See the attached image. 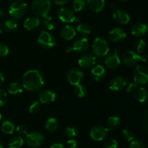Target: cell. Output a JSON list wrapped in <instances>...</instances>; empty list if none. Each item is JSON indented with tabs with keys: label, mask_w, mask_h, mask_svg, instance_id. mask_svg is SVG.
<instances>
[{
	"label": "cell",
	"mask_w": 148,
	"mask_h": 148,
	"mask_svg": "<svg viewBox=\"0 0 148 148\" xmlns=\"http://www.w3.org/2000/svg\"><path fill=\"white\" fill-rule=\"evenodd\" d=\"M84 77V73L80 69L77 68H71L66 73V79L68 82L72 86L80 84Z\"/></svg>",
	"instance_id": "30bf717a"
},
{
	"label": "cell",
	"mask_w": 148,
	"mask_h": 148,
	"mask_svg": "<svg viewBox=\"0 0 148 148\" xmlns=\"http://www.w3.org/2000/svg\"><path fill=\"white\" fill-rule=\"evenodd\" d=\"M106 71L105 68L101 65H97L92 68L91 71V77L95 81H101L105 78Z\"/></svg>",
	"instance_id": "ffe728a7"
},
{
	"label": "cell",
	"mask_w": 148,
	"mask_h": 148,
	"mask_svg": "<svg viewBox=\"0 0 148 148\" xmlns=\"http://www.w3.org/2000/svg\"><path fill=\"white\" fill-rule=\"evenodd\" d=\"M3 29H4V28H3V25H2V23H1V21H0V34H1V33H2Z\"/></svg>",
	"instance_id": "816d5d0a"
},
{
	"label": "cell",
	"mask_w": 148,
	"mask_h": 148,
	"mask_svg": "<svg viewBox=\"0 0 148 148\" xmlns=\"http://www.w3.org/2000/svg\"><path fill=\"white\" fill-rule=\"evenodd\" d=\"M121 120L118 116H111L108 118L107 125H108V129L114 130L116 129L120 125Z\"/></svg>",
	"instance_id": "4dcf8cb0"
},
{
	"label": "cell",
	"mask_w": 148,
	"mask_h": 148,
	"mask_svg": "<svg viewBox=\"0 0 148 148\" xmlns=\"http://www.w3.org/2000/svg\"><path fill=\"white\" fill-rule=\"evenodd\" d=\"M147 30H148V25H147Z\"/></svg>",
	"instance_id": "680465c9"
},
{
	"label": "cell",
	"mask_w": 148,
	"mask_h": 148,
	"mask_svg": "<svg viewBox=\"0 0 148 148\" xmlns=\"http://www.w3.org/2000/svg\"><path fill=\"white\" fill-rule=\"evenodd\" d=\"M71 51H72V47H70V46H69V47L66 48V52H68V53H69V52H70Z\"/></svg>",
	"instance_id": "db71d44e"
},
{
	"label": "cell",
	"mask_w": 148,
	"mask_h": 148,
	"mask_svg": "<svg viewBox=\"0 0 148 148\" xmlns=\"http://www.w3.org/2000/svg\"><path fill=\"white\" fill-rule=\"evenodd\" d=\"M38 42L39 44L46 49H51L56 44V40L53 35L45 30H40V33L38 38Z\"/></svg>",
	"instance_id": "9c48e42d"
},
{
	"label": "cell",
	"mask_w": 148,
	"mask_h": 148,
	"mask_svg": "<svg viewBox=\"0 0 148 148\" xmlns=\"http://www.w3.org/2000/svg\"><path fill=\"white\" fill-rule=\"evenodd\" d=\"M137 84H136L135 82L134 83H130L128 86H127V92H132L133 91H135L136 89H137Z\"/></svg>",
	"instance_id": "f6af8a7d"
},
{
	"label": "cell",
	"mask_w": 148,
	"mask_h": 148,
	"mask_svg": "<svg viewBox=\"0 0 148 148\" xmlns=\"http://www.w3.org/2000/svg\"><path fill=\"white\" fill-rule=\"evenodd\" d=\"M9 48L5 44L0 42V57H5L8 55Z\"/></svg>",
	"instance_id": "7bdbcfd3"
},
{
	"label": "cell",
	"mask_w": 148,
	"mask_h": 148,
	"mask_svg": "<svg viewBox=\"0 0 148 148\" xmlns=\"http://www.w3.org/2000/svg\"><path fill=\"white\" fill-rule=\"evenodd\" d=\"M111 9L114 10V9H116V4L115 3H111Z\"/></svg>",
	"instance_id": "f5cc1de1"
},
{
	"label": "cell",
	"mask_w": 148,
	"mask_h": 148,
	"mask_svg": "<svg viewBox=\"0 0 148 148\" xmlns=\"http://www.w3.org/2000/svg\"><path fill=\"white\" fill-rule=\"evenodd\" d=\"M147 91H148V86H147Z\"/></svg>",
	"instance_id": "91938a15"
},
{
	"label": "cell",
	"mask_w": 148,
	"mask_h": 148,
	"mask_svg": "<svg viewBox=\"0 0 148 148\" xmlns=\"http://www.w3.org/2000/svg\"><path fill=\"white\" fill-rule=\"evenodd\" d=\"M40 19L37 17H29L25 20L23 27L27 30H33L40 26Z\"/></svg>",
	"instance_id": "603a6c76"
},
{
	"label": "cell",
	"mask_w": 148,
	"mask_h": 148,
	"mask_svg": "<svg viewBox=\"0 0 148 148\" xmlns=\"http://www.w3.org/2000/svg\"><path fill=\"white\" fill-rule=\"evenodd\" d=\"M143 126L145 130L148 132V110L144 115L143 118Z\"/></svg>",
	"instance_id": "ee69618b"
},
{
	"label": "cell",
	"mask_w": 148,
	"mask_h": 148,
	"mask_svg": "<svg viewBox=\"0 0 148 148\" xmlns=\"http://www.w3.org/2000/svg\"><path fill=\"white\" fill-rule=\"evenodd\" d=\"M50 148H64V145L60 142H55L51 145Z\"/></svg>",
	"instance_id": "7dc6e473"
},
{
	"label": "cell",
	"mask_w": 148,
	"mask_h": 148,
	"mask_svg": "<svg viewBox=\"0 0 148 148\" xmlns=\"http://www.w3.org/2000/svg\"><path fill=\"white\" fill-rule=\"evenodd\" d=\"M65 133L69 138H74L77 135V129L73 126H68L65 129Z\"/></svg>",
	"instance_id": "d590c367"
},
{
	"label": "cell",
	"mask_w": 148,
	"mask_h": 148,
	"mask_svg": "<svg viewBox=\"0 0 148 148\" xmlns=\"http://www.w3.org/2000/svg\"><path fill=\"white\" fill-rule=\"evenodd\" d=\"M86 3L85 0H74L72 7L75 12H81L85 8Z\"/></svg>",
	"instance_id": "d6a6232c"
},
{
	"label": "cell",
	"mask_w": 148,
	"mask_h": 148,
	"mask_svg": "<svg viewBox=\"0 0 148 148\" xmlns=\"http://www.w3.org/2000/svg\"><path fill=\"white\" fill-rule=\"evenodd\" d=\"M42 23H43V26H44L45 28L47 29L48 30H52L54 28V21H53V18L50 16L47 15L46 17H43Z\"/></svg>",
	"instance_id": "1f68e13d"
},
{
	"label": "cell",
	"mask_w": 148,
	"mask_h": 148,
	"mask_svg": "<svg viewBox=\"0 0 148 148\" xmlns=\"http://www.w3.org/2000/svg\"><path fill=\"white\" fill-rule=\"evenodd\" d=\"M1 131L7 135L12 134L15 130V126L14 123L10 120H5L2 122L1 126Z\"/></svg>",
	"instance_id": "d4e9b609"
},
{
	"label": "cell",
	"mask_w": 148,
	"mask_h": 148,
	"mask_svg": "<svg viewBox=\"0 0 148 148\" xmlns=\"http://www.w3.org/2000/svg\"><path fill=\"white\" fill-rule=\"evenodd\" d=\"M4 82V76L2 73L0 72V86L2 85Z\"/></svg>",
	"instance_id": "681fc988"
},
{
	"label": "cell",
	"mask_w": 148,
	"mask_h": 148,
	"mask_svg": "<svg viewBox=\"0 0 148 148\" xmlns=\"http://www.w3.org/2000/svg\"><path fill=\"white\" fill-rule=\"evenodd\" d=\"M119 144L118 142L115 139H109L107 141L104 145L103 148H118Z\"/></svg>",
	"instance_id": "b9f144b4"
},
{
	"label": "cell",
	"mask_w": 148,
	"mask_h": 148,
	"mask_svg": "<svg viewBox=\"0 0 148 148\" xmlns=\"http://www.w3.org/2000/svg\"><path fill=\"white\" fill-rule=\"evenodd\" d=\"M39 102L42 104H49L56 100V94L51 89L42 90L38 94Z\"/></svg>",
	"instance_id": "e0dca14e"
},
{
	"label": "cell",
	"mask_w": 148,
	"mask_h": 148,
	"mask_svg": "<svg viewBox=\"0 0 148 148\" xmlns=\"http://www.w3.org/2000/svg\"><path fill=\"white\" fill-rule=\"evenodd\" d=\"M147 32V26L143 23H137L132 26L131 33L135 37H142Z\"/></svg>",
	"instance_id": "44dd1931"
},
{
	"label": "cell",
	"mask_w": 148,
	"mask_h": 148,
	"mask_svg": "<svg viewBox=\"0 0 148 148\" xmlns=\"http://www.w3.org/2000/svg\"><path fill=\"white\" fill-rule=\"evenodd\" d=\"M134 81L137 84H145L148 82V67L139 65L134 71Z\"/></svg>",
	"instance_id": "52a82bcc"
},
{
	"label": "cell",
	"mask_w": 148,
	"mask_h": 148,
	"mask_svg": "<svg viewBox=\"0 0 148 148\" xmlns=\"http://www.w3.org/2000/svg\"><path fill=\"white\" fill-rule=\"evenodd\" d=\"M134 97L140 102H145L148 98V91L144 87H139L134 91Z\"/></svg>",
	"instance_id": "cb8c5ba5"
},
{
	"label": "cell",
	"mask_w": 148,
	"mask_h": 148,
	"mask_svg": "<svg viewBox=\"0 0 148 148\" xmlns=\"http://www.w3.org/2000/svg\"><path fill=\"white\" fill-rule=\"evenodd\" d=\"M3 28L7 32H12L17 28V23L14 19H8L4 22Z\"/></svg>",
	"instance_id": "f546056e"
},
{
	"label": "cell",
	"mask_w": 148,
	"mask_h": 148,
	"mask_svg": "<svg viewBox=\"0 0 148 148\" xmlns=\"http://www.w3.org/2000/svg\"><path fill=\"white\" fill-rule=\"evenodd\" d=\"M27 10V4L25 1L17 0L14 1L10 4L9 14L14 20L20 19L25 15Z\"/></svg>",
	"instance_id": "277c9868"
},
{
	"label": "cell",
	"mask_w": 148,
	"mask_h": 148,
	"mask_svg": "<svg viewBox=\"0 0 148 148\" xmlns=\"http://www.w3.org/2000/svg\"><path fill=\"white\" fill-rule=\"evenodd\" d=\"M96 63V57L92 54H85L78 60V65L82 68H93Z\"/></svg>",
	"instance_id": "4fadbf2b"
},
{
	"label": "cell",
	"mask_w": 148,
	"mask_h": 148,
	"mask_svg": "<svg viewBox=\"0 0 148 148\" xmlns=\"http://www.w3.org/2000/svg\"><path fill=\"white\" fill-rule=\"evenodd\" d=\"M0 148H4V144L1 140H0Z\"/></svg>",
	"instance_id": "11a10c76"
},
{
	"label": "cell",
	"mask_w": 148,
	"mask_h": 148,
	"mask_svg": "<svg viewBox=\"0 0 148 148\" xmlns=\"http://www.w3.org/2000/svg\"><path fill=\"white\" fill-rule=\"evenodd\" d=\"M74 92H75V94L77 97H79V98H82L86 94V89H85V87L83 85L78 84V85L75 86Z\"/></svg>",
	"instance_id": "836d02e7"
},
{
	"label": "cell",
	"mask_w": 148,
	"mask_h": 148,
	"mask_svg": "<svg viewBox=\"0 0 148 148\" xmlns=\"http://www.w3.org/2000/svg\"><path fill=\"white\" fill-rule=\"evenodd\" d=\"M135 48H136V50H137V53L141 55V54L144 53L145 50L146 49V43L143 39H138L137 41L135 44Z\"/></svg>",
	"instance_id": "e575fe53"
},
{
	"label": "cell",
	"mask_w": 148,
	"mask_h": 148,
	"mask_svg": "<svg viewBox=\"0 0 148 148\" xmlns=\"http://www.w3.org/2000/svg\"><path fill=\"white\" fill-rule=\"evenodd\" d=\"M126 37V32L120 28H114L108 32V39L112 42L122 41Z\"/></svg>",
	"instance_id": "ac0fdd59"
},
{
	"label": "cell",
	"mask_w": 148,
	"mask_h": 148,
	"mask_svg": "<svg viewBox=\"0 0 148 148\" xmlns=\"http://www.w3.org/2000/svg\"><path fill=\"white\" fill-rule=\"evenodd\" d=\"M123 62L127 66L132 67L137 65L140 61L147 62L148 60V55L145 54H138L134 51H127L124 52L122 57Z\"/></svg>",
	"instance_id": "5b68a950"
},
{
	"label": "cell",
	"mask_w": 148,
	"mask_h": 148,
	"mask_svg": "<svg viewBox=\"0 0 148 148\" xmlns=\"http://www.w3.org/2000/svg\"><path fill=\"white\" fill-rule=\"evenodd\" d=\"M7 100H8V97H7V92L2 89H0V107L5 105Z\"/></svg>",
	"instance_id": "ab89813d"
},
{
	"label": "cell",
	"mask_w": 148,
	"mask_h": 148,
	"mask_svg": "<svg viewBox=\"0 0 148 148\" xmlns=\"http://www.w3.org/2000/svg\"><path fill=\"white\" fill-rule=\"evenodd\" d=\"M130 148H145V146L141 139H133L130 142Z\"/></svg>",
	"instance_id": "f35d334b"
},
{
	"label": "cell",
	"mask_w": 148,
	"mask_h": 148,
	"mask_svg": "<svg viewBox=\"0 0 148 148\" xmlns=\"http://www.w3.org/2000/svg\"><path fill=\"white\" fill-rule=\"evenodd\" d=\"M58 126H59V123H58L57 119L53 117L48 118L45 123V129L50 133H53L55 131L57 130Z\"/></svg>",
	"instance_id": "484cf974"
},
{
	"label": "cell",
	"mask_w": 148,
	"mask_h": 148,
	"mask_svg": "<svg viewBox=\"0 0 148 148\" xmlns=\"http://www.w3.org/2000/svg\"><path fill=\"white\" fill-rule=\"evenodd\" d=\"M40 110V104L38 101L33 102L29 106V111L30 113H37Z\"/></svg>",
	"instance_id": "74e56055"
},
{
	"label": "cell",
	"mask_w": 148,
	"mask_h": 148,
	"mask_svg": "<svg viewBox=\"0 0 148 148\" xmlns=\"http://www.w3.org/2000/svg\"><path fill=\"white\" fill-rule=\"evenodd\" d=\"M119 1H127V0H119Z\"/></svg>",
	"instance_id": "9f6ffc18"
},
{
	"label": "cell",
	"mask_w": 148,
	"mask_h": 148,
	"mask_svg": "<svg viewBox=\"0 0 148 148\" xmlns=\"http://www.w3.org/2000/svg\"><path fill=\"white\" fill-rule=\"evenodd\" d=\"M112 17L114 21L120 25L127 24L130 20V15L127 12L124 11V10H120V9L114 10Z\"/></svg>",
	"instance_id": "2e32d148"
},
{
	"label": "cell",
	"mask_w": 148,
	"mask_h": 148,
	"mask_svg": "<svg viewBox=\"0 0 148 148\" xmlns=\"http://www.w3.org/2000/svg\"><path fill=\"white\" fill-rule=\"evenodd\" d=\"M87 5L91 11L101 12L106 5L105 0H87Z\"/></svg>",
	"instance_id": "7402d4cb"
},
{
	"label": "cell",
	"mask_w": 148,
	"mask_h": 148,
	"mask_svg": "<svg viewBox=\"0 0 148 148\" xmlns=\"http://www.w3.org/2000/svg\"><path fill=\"white\" fill-rule=\"evenodd\" d=\"M127 86L126 79L121 75H116L111 79L109 82V89L112 91H117L123 89Z\"/></svg>",
	"instance_id": "9a60e30c"
},
{
	"label": "cell",
	"mask_w": 148,
	"mask_h": 148,
	"mask_svg": "<svg viewBox=\"0 0 148 148\" xmlns=\"http://www.w3.org/2000/svg\"><path fill=\"white\" fill-rule=\"evenodd\" d=\"M92 50L95 57H105L110 51L109 44L104 38L97 37L92 42Z\"/></svg>",
	"instance_id": "3957f363"
},
{
	"label": "cell",
	"mask_w": 148,
	"mask_h": 148,
	"mask_svg": "<svg viewBox=\"0 0 148 148\" xmlns=\"http://www.w3.org/2000/svg\"><path fill=\"white\" fill-rule=\"evenodd\" d=\"M67 148H76L77 147V142L75 139H69L67 141Z\"/></svg>",
	"instance_id": "bcb514c9"
},
{
	"label": "cell",
	"mask_w": 148,
	"mask_h": 148,
	"mask_svg": "<svg viewBox=\"0 0 148 148\" xmlns=\"http://www.w3.org/2000/svg\"><path fill=\"white\" fill-rule=\"evenodd\" d=\"M76 31H77L81 36H88L90 33L91 32V28L88 23H82L77 26L76 28Z\"/></svg>",
	"instance_id": "f1b7e54d"
},
{
	"label": "cell",
	"mask_w": 148,
	"mask_h": 148,
	"mask_svg": "<svg viewBox=\"0 0 148 148\" xmlns=\"http://www.w3.org/2000/svg\"><path fill=\"white\" fill-rule=\"evenodd\" d=\"M76 30L71 25H65L61 28L60 36L64 40L70 41L73 39L76 36Z\"/></svg>",
	"instance_id": "d6986e66"
},
{
	"label": "cell",
	"mask_w": 148,
	"mask_h": 148,
	"mask_svg": "<svg viewBox=\"0 0 148 148\" xmlns=\"http://www.w3.org/2000/svg\"><path fill=\"white\" fill-rule=\"evenodd\" d=\"M44 85L43 75L37 70L26 71L22 78V86L25 89L30 91H36L41 89Z\"/></svg>",
	"instance_id": "6da1fadb"
},
{
	"label": "cell",
	"mask_w": 148,
	"mask_h": 148,
	"mask_svg": "<svg viewBox=\"0 0 148 148\" xmlns=\"http://www.w3.org/2000/svg\"><path fill=\"white\" fill-rule=\"evenodd\" d=\"M24 144V139L22 136H16L10 139L8 142L9 148H20Z\"/></svg>",
	"instance_id": "83f0119b"
},
{
	"label": "cell",
	"mask_w": 148,
	"mask_h": 148,
	"mask_svg": "<svg viewBox=\"0 0 148 148\" xmlns=\"http://www.w3.org/2000/svg\"><path fill=\"white\" fill-rule=\"evenodd\" d=\"M44 136L38 131L30 132L25 136L26 144L32 148H37L40 147L44 142Z\"/></svg>",
	"instance_id": "8992f818"
},
{
	"label": "cell",
	"mask_w": 148,
	"mask_h": 148,
	"mask_svg": "<svg viewBox=\"0 0 148 148\" xmlns=\"http://www.w3.org/2000/svg\"><path fill=\"white\" fill-rule=\"evenodd\" d=\"M4 14H5V12H4V10H3L2 8H1V7H0V17H2V16H4Z\"/></svg>",
	"instance_id": "f907efd6"
},
{
	"label": "cell",
	"mask_w": 148,
	"mask_h": 148,
	"mask_svg": "<svg viewBox=\"0 0 148 148\" xmlns=\"http://www.w3.org/2000/svg\"><path fill=\"white\" fill-rule=\"evenodd\" d=\"M109 129L103 126H95L90 130V136L94 141L101 142L105 139L108 135Z\"/></svg>",
	"instance_id": "ba28073f"
},
{
	"label": "cell",
	"mask_w": 148,
	"mask_h": 148,
	"mask_svg": "<svg viewBox=\"0 0 148 148\" xmlns=\"http://www.w3.org/2000/svg\"><path fill=\"white\" fill-rule=\"evenodd\" d=\"M1 113H0V121H1Z\"/></svg>",
	"instance_id": "6f0895ef"
},
{
	"label": "cell",
	"mask_w": 148,
	"mask_h": 148,
	"mask_svg": "<svg viewBox=\"0 0 148 148\" xmlns=\"http://www.w3.org/2000/svg\"><path fill=\"white\" fill-rule=\"evenodd\" d=\"M58 17L64 23H71L75 21L76 17L74 12L68 7H62L58 11Z\"/></svg>",
	"instance_id": "7c38bea8"
},
{
	"label": "cell",
	"mask_w": 148,
	"mask_h": 148,
	"mask_svg": "<svg viewBox=\"0 0 148 148\" xmlns=\"http://www.w3.org/2000/svg\"><path fill=\"white\" fill-rule=\"evenodd\" d=\"M51 9L50 0H33L31 10L35 15L44 17L48 15Z\"/></svg>",
	"instance_id": "7a4b0ae2"
},
{
	"label": "cell",
	"mask_w": 148,
	"mask_h": 148,
	"mask_svg": "<svg viewBox=\"0 0 148 148\" xmlns=\"http://www.w3.org/2000/svg\"><path fill=\"white\" fill-rule=\"evenodd\" d=\"M90 42L85 37H80L77 39L72 45V51H75L78 53H82L87 51L89 48Z\"/></svg>",
	"instance_id": "5bb4252c"
},
{
	"label": "cell",
	"mask_w": 148,
	"mask_h": 148,
	"mask_svg": "<svg viewBox=\"0 0 148 148\" xmlns=\"http://www.w3.org/2000/svg\"><path fill=\"white\" fill-rule=\"evenodd\" d=\"M53 1H54L55 4H58V5H64L69 0H53Z\"/></svg>",
	"instance_id": "c3c4849f"
},
{
	"label": "cell",
	"mask_w": 148,
	"mask_h": 148,
	"mask_svg": "<svg viewBox=\"0 0 148 148\" xmlns=\"http://www.w3.org/2000/svg\"><path fill=\"white\" fill-rule=\"evenodd\" d=\"M16 131L18 133L19 136H26L28 133V131H27V127L24 125H19L16 127Z\"/></svg>",
	"instance_id": "60d3db41"
},
{
	"label": "cell",
	"mask_w": 148,
	"mask_h": 148,
	"mask_svg": "<svg viewBox=\"0 0 148 148\" xmlns=\"http://www.w3.org/2000/svg\"><path fill=\"white\" fill-rule=\"evenodd\" d=\"M122 136L125 140L128 142H132L133 139H134V134L133 131L130 129H126L122 131Z\"/></svg>",
	"instance_id": "8d00e7d4"
},
{
	"label": "cell",
	"mask_w": 148,
	"mask_h": 148,
	"mask_svg": "<svg viewBox=\"0 0 148 148\" xmlns=\"http://www.w3.org/2000/svg\"><path fill=\"white\" fill-rule=\"evenodd\" d=\"M7 90H8V92L10 94H12V95H17V94H20L23 92V86L18 83L12 82L9 84Z\"/></svg>",
	"instance_id": "4316f807"
},
{
	"label": "cell",
	"mask_w": 148,
	"mask_h": 148,
	"mask_svg": "<svg viewBox=\"0 0 148 148\" xmlns=\"http://www.w3.org/2000/svg\"><path fill=\"white\" fill-rule=\"evenodd\" d=\"M106 66L111 70L117 69L121 65V59L119 56V51L117 49H115L112 53L107 55L105 58Z\"/></svg>",
	"instance_id": "8fae6325"
}]
</instances>
